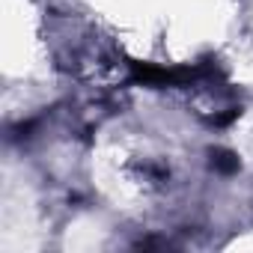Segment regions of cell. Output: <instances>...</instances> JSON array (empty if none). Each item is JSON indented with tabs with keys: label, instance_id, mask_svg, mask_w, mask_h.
I'll return each instance as SVG.
<instances>
[{
	"label": "cell",
	"instance_id": "6da1fadb",
	"mask_svg": "<svg viewBox=\"0 0 253 253\" xmlns=\"http://www.w3.org/2000/svg\"><path fill=\"white\" fill-rule=\"evenodd\" d=\"M214 167H220V170H232V167H235V161H232V155L220 152V155L214 158Z\"/></svg>",
	"mask_w": 253,
	"mask_h": 253
}]
</instances>
